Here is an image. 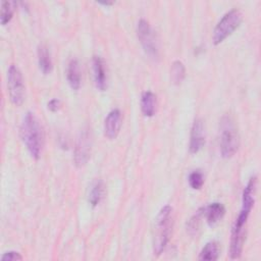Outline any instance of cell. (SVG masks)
<instances>
[{
	"mask_svg": "<svg viewBox=\"0 0 261 261\" xmlns=\"http://www.w3.org/2000/svg\"><path fill=\"white\" fill-rule=\"evenodd\" d=\"M137 36L145 53L153 60L158 59L159 47H158L157 39L151 25L147 20L145 19L139 20L137 25Z\"/></svg>",
	"mask_w": 261,
	"mask_h": 261,
	"instance_id": "5",
	"label": "cell"
},
{
	"mask_svg": "<svg viewBox=\"0 0 261 261\" xmlns=\"http://www.w3.org/2000/svg\"><path fill=\"white\" fill-rule=\"evenodd\" d=\"M224 213H225V208L219 202H214L204 207V216L206 217L207 223L210 226H213L217 222H219L224 216Z\"/></svg>",
	"mask_w": 261,
	"mask_h": 261,
	"instance_id": "14",
	"label": "cell"
},
{
	"mask_svg": "<svg viewBox=\"0 0 261 261\" xmlns=\"http://www.w3.org/2000/svg\"><path fill=\"white\" fill-rule=\"evenodd\" d=\"M38 64L43 74H49L53 69V62L49 48L45 44H40L38 47Z\"/></svg>",
	"mask_w": 261,
	"mask_h": 261,
	"instance_id": "15",
	"label": "cell"
},
{
	"mask_svg": "<svg viewBox=\"0 0 261 261\" xmlns=\"http://www.w3.org/2000/svg\"><path fill=\"white\" fill-rule=\"evenodd\" d=\"M93 71L96 88L99 91H105L107 88V75L105 69V62L102 59V57H93Z\"/></svg>",
	"mask_w": 261,
	"mask_h": 261,
	"instance_id": "11",
	"label": "cell"
},
{
	"mask_svg": "<svg viewBox=\"0 0 261 261\" xmlns=\"http://www.w3.org/2000/svg\"><path fill=\"white\" fill-rule=\"evenodd\" d=\"M48 109L51 111V112H56L60 109L61 107V101L59 99H52L48 102Z\"/></svg>",
	"mask_w": 261,
	"mask_h": 261,
	"instance_id": "24",
	"label": "cell"
},
{
	"mask_svg": "<svg viewBox=\"0 0 261 261\" xmlns=\"http://www.w3.org/2000/svg\"><path fill=\"white\" fill-rule=\"evenodd\" d=\"M204 216V207L200 208L196 214L189 220V223H188V230L191 234H194L198 228H199V225H200V220L201 218Z\"/></svg>",
	"mask_w": 261,
	"mask_h": 261,
	"instance_id": "22",
	"label": "cell"
},
{
	"mask_svg": "<svg viewBox=\"0 0 261 261\" xmlns=\"http://www.w3.org/2000/svg\"><path fill=\"white\" fill-rule=\"evenodd\" d=\"M245 241H246V226L238 227L232 225L230 246H229V257L231 259H238L241 257Z\"/></svg>",
	"mask_w": 261,
	"mask_h": 261,
	"instance_id": "10",
	"label": "cell"
},
{
	"mask_svg": "<svg viewBox=\"0 0 261 261\" xmlns=\"http://www.w3.org/2000/svg\"><path fill=\"white\" fill-rule=\"evenodd\" d=\"M1 260L2 261H18V260H22V256L15 251H9L4 253L1 256Z\"/></svg>",
	"mask_w": 261,
	"mask_h": 261,
	"instance_id": "23",
	"label": "cell"
},
{
	"mask_svg": "<svg viewBox=\"0 0 261 261\" xmlns=\"http://www.w3.org/2000/svg\"><path fill=\"white\" fill-rule=\"evenodd\" d=\"M186 76V67L179 60H175L170 68V80L174 85H180Z\"/></svg>",
	"mask_w": 261,
	"mask_h": 261,
	"instance_id": "19",
	"label": "cell"
},
{
	"mask_svg": "<svg viewBox=\"0 0 261 261\" xmlns=\"http://www.w3.org/2000/svg\"><path fill=\"white\" fill-rule=\"evenodd\" d=\"M240 146V137L233 119L229 115H224L220 122L219 148L223 158L232 157Z\"/></svg>",
	"mask_w": 261,
	"mask_h": 261,
	"instance_id": "3",
	"label": "cell"
},
{
	"mask_svg": "<svg viewBox=\"0 0 261 261\" xmlns=\"http://www.w3.org/2000/svg\"><path fill=\"white\" fill-rule=\"evenodd\" d=\"M122 124V115L119 109L111 110L104 121V135L109 140L115 139L120 130Z\"/></svg>",
	"mask_w": 261,
	"mask_h": 261,
	"instance_id": "8",
	"label": "cell"
},
{
	"mask_svg": "<svg viewBox=\"0 0 261 261\" xmlns=\"http://www.w3.org/2000/svg\"><path fill=\"white\" fill-rule=\"evenodd\" d=\"M92 152V135L89 128L81 130L76 144L74 147L73 161L77 167H82L87 164L91 157Z\"/></svg>",
	"mask_w": 261,
	"mask_h": 261,
	"instance_id": "7",
	"label": "cell"
},
{
	"mask_svg": "<svg viewBox=\"0 0 261 261\" xmlns=\"http://www.w3.org/2000/svg\"><path fill=\"white\" fill-rule=\"evenodd\" d=\"M173 226L172 208L169 205L163 206L158 212L153 229V251L159 256L167 246Z\"/></svg>",
	"mask_w": 261,
	"mask_h": 261,
	"instance_id": "2",
	"label": "cell"
},
{
	"mask_svg": "<svg viewBox=\"0 0 261 261\" xmlns=\"http://www.w3.org/2000/svg\"><path fill=\"white\" fill-rule=\"evenodd\" d=\"M205 145V132H204V124L200 118L195 119L192 129H191V137H190V144L189 149L192 154L198 153Z\"/></svg>",
	"mask_w": 261,
	"mask_h": 261,
	"instance_id": "9",
	"label": "cell"
},
{
	"mask_svg": "<svg viewBox=\"0 0 261 261\" xmlns=\"http://www.w3.org/2000/svg\"><path fill=\"white\" fill-rule=\"evenodd\" d=\"M7 89L10 101L15 106H20L24 100V84L21 71L14 64L7 70Z\"/></svg>",
	"mask_w": 261,
	"mask_h": 261,
	"instance_id": "6",
	"label": "cell"
},
{
	"mask_svg": "<svg viewBox=\"0 0 261 261\" xmlns=\"http://www.w3.org/2000/svg\"><path fill=\"white\" fill-rule=\"evenodd\" d=\"M188 181L190 187L193 190H200L202 188V186L204 185V174L201 170L197 169L194 170L190 173L189 177H188Z\"/></svg>",
	"mask_w": 261,
	"mask_h": 261,
	"instance_id": "21",
	"label": "cell"
},
{
	"mask_svg": "<svg viewBox=\"0 0 261 261\" xmlns=\"http://www.w3.org/2000/svg\"><path fill=\"white\" fill-rule=\"evenodd\" d=\"M219 245L215 241L208 242L203 249L201 250L199 254V260H204V261H215L218 259L219 256Z\"/></svg>",
	"mask_w": 261,
	"mask_h": 261,
	"instance_id": "17",
	"label": "cell"
},
{
	"mask_svg": "<svg viewBox=\"0 0 261 261\" xmlns=\"http://www.w3.org/2000/svg\"><path fill=\"white\" fill-rule=\"evenodd\" d=\"M66 79L69 87L72 90L77 91L80 89L82 76H81V67L77 59L72 58L68 62L67 68H66Z\"/></svg>",
	"mask_w": 261,
	"mask_h": 261,
	"instance_id": "13",
	"label": "cell"
},
{
	"mask_svg": "<svg viewBox=\"0 0 261 261\" xmlns=\"http://www.w3.org/2000/svg\"><path fill=\"white\" fill-rule=\"evenodd\" d=\"M243 14L239 9H231L226 12L222 18L216 24L213 35L212 42L214 45L222 43L227 37H229L242 23Z\"/></svg>",
	"mask_w": 261,
	"mask_h": 261,
	"instance_id": "4",
	"label": "cell"
},
{
	"mask_svg": "<svg viewBox=\"0 0 261 261\" xmlns=\"http://www.w3.org/2000/svg\"><path fill=\"white\" fill-rule=\"evenodd\" d=\"M20 137L31 156L39 159L43 148L44 136L40 121L33 112H28L24 115L20 125Z\"/></svg>",
	"mask_w": 261,
	"mask_h": 261,
	"instance_id": "1",
	"label": "cell"
},
{
	"mask_svg": "<svg viewBox=\"0 0 261 261\" xmlns=\"http://www.w3.org/2000/svg\"><path fill=\"white\" fill-rule=\"evenodd\" d=\"M257 188V176H252L247 182L242 197V210L251 212L255 203V193Z\"/></svg>",
	"mask_w": 261,
	"mask_h": 261,
	"instance_id": "12",
	"label": "cell"
},
{
	"mask_svg": "<svg viewBox=\"0 0 261 261\" xmlns=\"http://www.w3.org/2000/svg\"><path fill=\"white\" fill-rule=\"evenodd\" d=\"M104 194V184L101 179H96L92 185H91V189L89 191V196H88V200L89 203L93 206L96 207Z\"/></svg>",
	"mask_w": 261,
	"mask_h": 261,
	"instance_id": "18",
	"label": "cell"
},
{
	"mask_svg": "<svg viewBox=\"0 0 261 261\" xmlns=\"http://www.w3.org/2000/svg\"><path fill=\"white\" fill-rule=\"evenodd\" d=\"M15 2L13 1H2L1 2V14H0V21L2 25L8 23L14 13L15 10Z\"/></svg>",
	"mask_w": 261,
	"mask_h": 261,
	"instance_id": "20",
	"label": "cell"
},
{
	"mask_svg": "<svg viewBox=\"0 0 261 261\" xmlns=\"http://www.w3.org/2000/svg\"><path fill=\"white\" fill-rule=\"evenodd\" d=\"M141 110L147 117H151L156 111V95L151 91H146L141 97Z\"/></svg>",
	"mask_w": 261,
	"mask_h": 261,
	"instance_id": "16",
	"label": "cell"
}]
</instances>
